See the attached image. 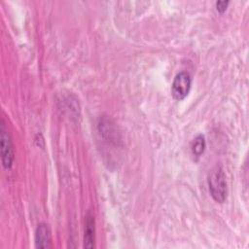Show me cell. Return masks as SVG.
Wrapping results in <instances>:
<instances>
[{
    "label": "cell",
    "instance_id": "cell-1",
    "mask_svg": "<svg viewBox=\"0 0 249 249\" xmlns=\"http://www.w3.org/2000/svg\"><path fill=\"white\" fill-rule=\"evenodd\" d=\"M208 186L213 199L219 203H223L227 198L228 187L226 175L222 167L216 166L212 169L208 177Z\"/></svg>",
    "mask_w": 249,
    "mask_h": 249
},
{
    "label": "cell",
    "instance_id": "cell-2",
    "mask_svg": "<svg viewBox=\"0 0 249 249\" xmlns=\"http://www.w3.org/2000/svg\"><path fill=\"white\" fill-rule=\"evenodd\" d=\"M0 139H1V158L3 166L7 169L11 168L14 161V149L11 136L6 129L4 119L1 121L0 127Z\"/></svg>",
    "mask_w": 249,
    "mask_h": 249
},
{
    "label": "cell",
    "instance_id": "cell-3",
    "mask_svg": "<svg viewBox=\"0 0 249 249\" xmlns=\"http://www.w3.org/2000/svg\"><path fill=\"white\" fill-rule=\"evenodd\" d=\"M191 86H192L191 75L185 71L178 73L175 76L171 86V93L173 97L177 100L184 99L189 94Z\"/></svg>",
    "mask_w": 249,
    "mask_h": 249
},
{
    "label": "cell",
    "instance_id": "cell-4",
    "mask_svg": "<svg viewBox=\"0 0 249 249\" xmlns=\"http://www.w3.org/2000/svg\"><path fill=\"white\" fill-rule=\"evenodd\" d=\"M35 246L37 248H49L52 246L51 231L46 224H40L36 229Z\"/></svg>",
    "mask_w": 249,
    "mask_h": 249
},
{
    "label": "cell",
    "instance_id": "cell-5",
    "mask_svg": "<svg viewBox=\"0 0 249 249\" xmlns=\"http://www.w3.org/2000/svg\"><path fill=\"white\" fill-rule=\"evenodd\" d=\"M94 218L91 213H88L86 218V227L84 234V246L86 248L94 247Z\"/></svg>",
    "mask_w": 249,
    "mask_h": 249
},
{
    "label": "cell",
    "instance_id": "cell-6",
    "mask_svg": "<svg viewBox=\"0 0 249 249\" xmlns=\"http://www.w3.org/2000/svg\"><path fill=\"white\" fill-rule=\"evenodd\" d=\"M205 146H206V142H205L204 136L201 134L197 135L192 142L191 148H192L193 155L196 157H200L205 149Z\"/></svg>",
    "mask_w": 249,
    "mask_h": 249
},
{
    "label": "cell",
    "instance_id": "cell-7",
    "mask_svg": "<svg viewBox=\"0 0 249 249\" xmlns=\"http://www.w3.org/2000/svg\"><path fill=\"white\" fill-rule=\"evenodd\" d=\"M228 4H229V1H225V0H224V1H218V2H216L217 10H218L219 12H224V11H226Z\"/></svg>",
    "mask_w": 249,
    "mask_h": 249
}]
</instances>
